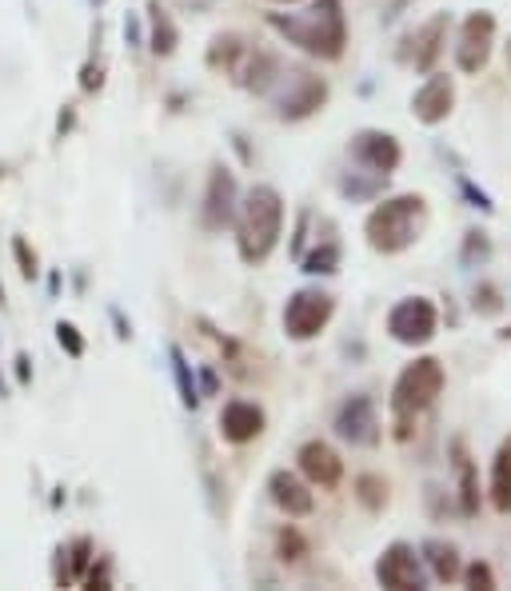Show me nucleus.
Instances as JSON below:
<instances>
[{"mask_svg": "<svg viewBox=\"0 0 511 591\" xmlns=\"http://www.w3.org/2000/svg\"><path fill=\"white\" fill-rule=\"evenodd\" d=\"M268 24L316 61H340L348 49V21L340 12V0H320L308 12H272Z\"/></svg>", "mask_w": 511, "mask_h": 591, "instance_id": "1", "label": "nucleus"}, {"mask_svg": "<svg viewBox=\"0 0 511 591\" xmlns=\"http://www.w3.org/2000/svg\"><path fill=\"white\" fill-rule=\"evenodd\" d=\"M236 248L244 264H264L280 244L284 196L272 184H252L236 204Z\"/></svg>", "mask_w": 511, "mask_h": 591, "instance_id": "2", "label": "nucleus"}, {"mask_svg": "<svg viewBox=\"0 0 511 591\" xmlns=\"http://www.w3.org/2000/svg\"><path fill=\"white\" fill-rule=\"evenodd\" d=\"M423 221H428V201L420 192H400V196H388L384 204L368 212L364 221V236L376 252L384 256H396V252L411 248L420 241Z\"/></svg>", "mask_w": 511, "mask_h": 591, "instance_id": "3", "label": "nucleus"}, {"mask_svg": "<svg viewBox=\"0 0 511 591\" xmlns=\"http://www.w3.org/2000/svg\"><path fill=\"white\" fill-rule=\"evenodd\" d=\"M443 384H448V371L436 356H420V360H411L408 368L396 376V388H391V411H396V420H400V440H408L411 428L408 424L428 411L431 404L440 400Z\"/></svg>", "mask_w": 511, "mask_h": 591, "instance_id": "4", "label": "nucleus"}, {"mask_svg": "<svg viewBox=\"0 0 511 591\" xmlns=\"http://www.w3.org/2000/svg\"><path fill=\"white\" fill-rule=\"evenodd\" d=\"M336 316V300L324 288H300L292 292L288 308H284V332L288 340H316Z\"/></svg>", "mask_w": 511, "mask_h": 591, "instance_id": "5", "label": "nucleus"}, {"mask_svg": "<svg viewBox=\"0 0 511 591\" xmlns=\"http://www.w3.org/2000/svg\"><path fill=\"white\" fill-rule=\"evenodd\" d=\"M440 328V312L428 296H408L388 312V336L403 348H420Z\"/></svg>", "mask_w": 511, "mask_h": 591, "instance_id": "6", "label": "nucleus"}, {"mask_svg": "<svg viewBox=\"0 0 511 591\" xmlns=\"http://www.w3.org/2000/svg\"><path fill=\"white\" fill-rule=\"evenodd\" d=\"M376 580L380 588L391 591H420L428 588V571H423V556H416V548L403 540L388 543L384 556L376 560Z\"/></svg>", "mask_w": 511, "mask_h": 591, "instance_id": "7", "label": "nucleus"}, {"mask_svg": "<svg viewBox=\"0 0 511 591\" xmlns=\"http://www.w3.org/2000/svg\"><path fill=\"white\" fill-rule=\"evenodd\" d=\"M491 49H495V17H491L488 9L471 12L460 29V44H456V64H460V72H468V77L483 72L491 61Z\"/></svg>", "mask_w": 511, "mask_h": 591, "instance_id": "8", "label": "nucleus"}, {"mask_svg": "<svg viewBox=\"0 0 511 591\" xmlns=\"http://www.w3.org/2000/svg\"><path fill=\"white\" fill-rule=\"evenodd\" d=\"M336 436L351 448H376L380 444V416L368 396H348L336 411Z\"/></svg>", "mask_w": 511, "mask_h": 591, "instance_id": "9", "label": "nucleus"}, {"mask_svg": "<svg viewBox=\"0 0 511 591\" xmlns=\"http://www.w3.org/2000/svg\"><path fill=\"white\" fill-rule=\"evenodd\" d=\"M348 152H351V161L364 164V169L376 172V176H391V172L400 169V161H403L400 141H396L391 132H376V129L356 132V136H351V144H348Z\"/></svg>", "mask_w": 511, "mask_h": 591, "instance_id": "10", "label": "nucleus"}, {"mask_svg": "<svg viewBox=\"0 0 511 591\" xmlns=\"http://www.w3.org/2000/svg\"><path fill=\"white\" fill-rule=\"evenodd\" d=\"M236 204H241V196H236V176H232V169L216 164L208 176L204 204H201V224L208 232H224L232 221H236Z\"/></svg>", "mask_w": 511, "mask_h": 591, "instance_id": "11", "label": "nucleus"}, {"mask_svg": "<svg viewBox=\"0 0 511 591\" xmlns=\"http://www.w3.org/2000/svg\"><path fill=\"white\" fill-rule=\"evenodd\" d=\"M456 109V84L448 72H431L411 96V116L420 124H443Z\"/></svg>", "mask_w": 511, "mask_h": 591, "instance_id": "12", "label": "nucleus"}, {"mask_svg": "<svg viewBox=\"0 0 511 591\" xmlns=\"http://www.w3.org/2000/svg\"><path fill=\"white\" fill-rule=\"evenodd\" d=\"M296 463H300V476L311 483V488H340L344 480V460L336 456V448L324 440H308L300 451H296Z\"/></svg>", "mask_w": 511, "mask_h": 591, "instance_id": "13", "label": "nucleus"}, {"mask_svg": "<svg viewBox=\"0 0 511 591\" xmlns=\"http://www.w3.org/2000/svg\"><path fill=\"white\" fill-rule=\"evenodd\" d=\"M276 104H280L284 121H304L328 104V81L311 77V72H292V89Z\"/></svg>", "mask_w": 511, "mask_h": 591, "instance_id": "14", "label": "nucleus"}, {"mask_svg": "<svg viewBox=\"0 0 511 591\" xmlns=\"http://www.w3.org/2000/svg\"><path fill=\"white\" fill-rule=\"evenodd\" d=\"M268 496L288 520H304V516H311V508H316V496L308 491V483H304L300 476H292V471H272Z\"/></svg>", "mask_w": 511, "mask_h": 591, "instance_id": "15", "label": "nucleus"}, {"mask_svg": "<svg viewBox=\"0 0 511 591\" xmlns=\"http://www.w3.org/2000/svg\"><path fill=\"white\" fill-rule=\"evenodd\" d=\"M264 431V408L252 400H228L221 411V436L228 444H252Z\"/></svg>", "mask_w": 511, "mask_h": 591, "instance_id": "16", "label": "nucleus"}, {"mask_svg": "<svg viewBox=\"0 0 511 591\" xmlns=\"http://www.w3.org/2000/svg\"><path fill=\"white\" fill-rule=\"evenodd\" d=\"M448 12H436L420 32H416V52H411V64L416 72H431L436 61L443 57V44H448Z\"/></svg>", "mask_w": 511, "mask_h": 591, "instance_id": "17", "label": "nucleus"}, {"mask_svg": "<svg viewBox=\"0 0 511 591\" xmlns=\"http://www.w3.org/2000/svg\"><path fill=\"white\" fill-rule=\"evenodd\" d=\"M491 508L500 516H511V436L500 444L495 460H491V483H488Z\"/></svg>", "mask_w": 511, "mask_h": 591, "instance_id": "18", "label": "nucleus"}, {"mask_svg": "<svg viewBox=\"0 0 511 591\" xmlns=\"http://www.w3.org/2000/svg\"><path fill=\"white\" fill-rule=\"evenodd\" d=\"M451 460H456V471H460V508H463V516H476V511H480V480H476V463H471L463 440L451 444Z\"/></svg>", "mask_w": 511, "mask_h": 591, "instance_id": "19", "label": "nucleus"}, {"mask_svg": "<svg viewBox=\"0 0 511 591\" xmlns=\"http://www.w3.org/2000/svg\"><path fill=\"white\" fill-rule=\"evenodd\" d=\"M423 560L431 563V575L440 583H451V580H460L463 571H460V551L451 548V543H440V540H431L423 543Z\"/></svg>", "mask_w": 511, "mask_h": 591, "instance_id": "20", "label": "nucleus"}, {"mask_svg": "<svg viewBox=\"0 0 511 591\" xmlns=\"http://www.w3.org/2000/svg\"><path fill=\"white\" fill-rule=\"evenodd\" d=\"M149 12H152V52L156 57H168L172 49H176V24H172V17L161 9V4H149Z\"/></svg>", "mask_w": 511, "mask_h": 591, "instance_id": "21", "label": "nucleus"}, {"mask_svg": "<svg viewBox=\"0 0 511 591\" xmlns=\"http://www.w3.org/2000/svg\"><path fill=\"white\" fill-rule=\"evenodd\" d=\"M241 52H244L241 37H236V32H221V37L212 41V49H208V64H212V69H232Z\"/></svg>", "mask_w": 511, "mask_h": 591, "instance_id": "22", "label": "nucleus"}, {"mask_svg": "<svg viewBox=\"0 0 511 591\" xmlns=\"http://www.w3.org/2000/svg\"><path fill=\"white\" fill-rule=\"evenodd\" d=\"M356 500L368 511H384V503H388V480H380V476H360V480H356Z\"/></svg>", "mask_w": 511, "mask_h": 591, "instance_id": "23", "label": "nucleus"}, {"mask_svg": "<svg viewBox=\"0 0 511 591\" xmlns=\"http://www.w3.org/2000/svg\"><path fill=\"white\" fill-rule=\"evenodd\" d=\"M276 556H280L284 563H300L304 556H308V540L300 536V528H280V536H276Z\"/></svg>", "mask_w": 511, "mask_h": 591, "instance_id": "24", "label": "nucleus"}, {"mask_svg": "<svg viewBox=\"0 0 511 591\" xmlns=\"http://www.w3.org/2000/svg\"><path fill=\"white\" fill-rule=\"evenodd\" d=\"M336 264H340V248H336V244H324V248H316L308 261H304V272L320 276V272H336Z\"/></svg>", "mask_w": 511, "mask_h": 591, "instance_id": "25", "label": "nucleus"}, {"mask_svg": "<svg viewBox=\"0 0 511 591\" xmlns=\"http://www.w3.org/2000/svg\"><path fill=\"white\" fill-rule=\"evenodd\" d=\"M172 364H176V380H181V400L184 408H196V388H192V376H188V364H184V351L181 348H172Z\"/></svg>", "mask_w": 511, "mask_h": 591, "instance_id": "26", "label": "nucleus"}, {"mask_svg": "<svg viewBox=\"0 0 511 591\" xmlns=\"http://www.w3.org/2000/svg\"><path fill=\"white\" fill-rule=\"evenodd\" d=\"M57 340H61V348L69 351V356H76V360L84 356V340H81V332H76V324H69V320L57 324Z\"/></svg>", "mask_w": 511, "mask_h": 591, "instance_id": "27", "label": "nucleus"}, {"mask_svg": "<svg viewBox=\"0 0 511 591\" xmlns=\"http://www.w3.org/2000/svg\"><path fill=\"white\" fill-rule=\"evenodd\" d=\"M463 583H468V588H476V591H491L495 588V575H491V568L488 563H471L468 571H463Z\"/></svg>", "mask_w": 511, "mask_h": 591, "instance_id": "28", "label": "nucleus"}, {"mask_svg": "<svg viewBox=\"0 0 511 591\" xmlns=\"http://www.w3.org/2000/svg\"><path fill=\"white\" fill-rule=\"evenodd\" d=\"M500 308H503V300H500V292L491 288V284L476 288V312H483V316H495Z\"/></svg>", "mask_w": 511, "mask_h": 591, "instance_id": "29", "label": "nucleus"}, {"mask_svg": "<svg viewBox=\"0 0 511 591\" xmlns=\"http://www.w3.org/2000/svg\"><path fill=\"white\" fill-rule=\"evenodd\" d=\"M12 252H17V264H21L24 276H37V252H29V244L21 241V236H12Z\"/></svg>", "mask_w": 511, "mask_h": 591, "instance_id": "30", "label": "nucleus"}, {"mask_svg": "<svg viewBox=\"0 0 511 591\" xmlns=\"http://www.w3.org/2000/svg\"><path fill=\"white\" fill-rule=\"evenodd\" d=\"M17 371H21V384H29V356H17Z\"/></svg>", "mask_w": 511, "mask_h": 591, "instance_id": "31", "label": "nucleus"}, {"mask_svg": "<svg viewBox=\"0 0 511 591\" xmlns=\"http://www.w3.org/2000/svg\"><path fill=\"white\" fill-rule=\"evenodd\" d=\"M276 4H300V0H276Z\"/></svg>", "mask_w": 511, "mask_h": 591, "instance_id": "32", "label": "nucleus"}, {"mask_svg": "<svg viewBox=\"0 0 511 591\" xmlns=\"http://www.w3.org/2000/svg\"><path fill=\"white\" fill-rule=\"evenodd\" d=\"M508 64H511V44H508Z\"/></svg>", "mask_w": 511, "mask_h": 591, "instance_id": "33", "label": "nucleus"}, {"mask_svg": "<svg viewBox=\"0 0 511 591\" xmlns=\"http://www.w3.org/2000/svg\"><path fill=\"white\" fill-rule=\"evenodd\" d=\"M503 336H511V328H508V332H503Z\"/></svg>", "mask_w": 511, "mask_h": 591, "instance_id": "34", "label": "nucleus"}]
</instances>
